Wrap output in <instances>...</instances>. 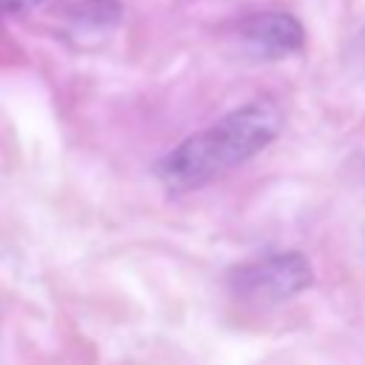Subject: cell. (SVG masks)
Listing matches in <instances>:
<instances>
[{"label": "cell", "instance_id": "obj_2", "mask_svg": "<svg viewBox=\"0 0 365 365\" xmlns=\"http://www.w3.org/2000/svg\"><path fill=\"white\" fill-rule=\"evenodd\" d=\"M314 282L311 262L299 251H279L240 265L231 274V291L242 302L277 305Z\"/></svg>", "mask_w": 365, "mask_h": 365}, {"label": "cell", "instance_id": "obj_4", "mask_svg": "<svg viewBox=\"0 0 365 365\" xmlns=\"http://www.w3.org/2000/svg\"><path fill=\"white\" fill-rule=\"evenodd\" d=\"M43 0H0V14H9V11H26V9H34L40 6Z\"/></svg>", "mask_w": 365, "mask_h": 365}, {"label": "cell", "instance_id": "obj_1", "mask_svg": "<svg viewBox=\"0 0 365 365\" xmlns=\"http://www.w3.org/2000/svg\"><path fill=\"white\" fill-rule=\"evenodd\" d=\"M279 128L282 108L271 97L251 100L171 148L157 163V180L168 194L202 188L271 145Z\"/></svg>", "mask_w": 365, "mask_h": 365}, {"label": "cell", "instance_id": "obj_3", "mask_svg": "<svg viewBox=\"0 0 365 365\" xmlns=\"http://www.w3.org/2000/svg\"><path fill=\"white\" fill-rule=\"evenodd\" d=\"M240 37L245 40V46L265 57V60H282L291 57L297 51H302L305 46V31L299 26V20L288 11H257L248 14L245 20H240Z\"/></svg>", "mask_w": 365, "mask_h": 365}]
</instances>
